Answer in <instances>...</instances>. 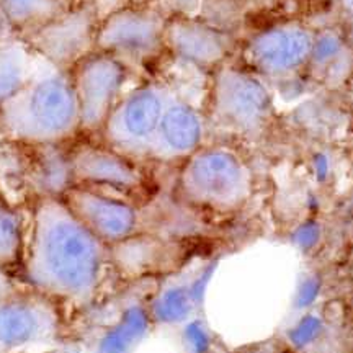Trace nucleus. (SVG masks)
<instances>
[{
  "instance_id": "f257e3e1",
  "label": "nucleus",
  "mask_w": 353,
  "mask_h": 353,
  "mask_svg": "<svg viewBox=\"0 0 353 353\" xmlns=\"http://www.w3.org/2000/svg\"><path fill=\"white\" fill-rule=\"evenodd\" d=\"M107 247L61 198H37L23 257L26 281L56 303L87 306L99 288Z\"/></svg>"
},
{
  "instance_id": "f03ea898",
  "label": "nucleus",
  "mask_w": 353,
  "mask_h": 353,
  "mask_svg": "<svg viewBox=\"0 0 353 353\" xmlns=\"http://www.w3.org/2000/svg\"><path fill=\"white\" fill-rule=\"evenodd\" d=\"M0 131L23 145L70 144L81 138V113L69 72L39 59L28 83L0 105Z\"/></svg>"
},
{
  "instance_id": "7ed1b4c3",
  "label": "nucleus",
  "mask_w": 353,
  "mask_h": 353,
  "mask_svg": "<svg viewBox=\"0 0 353 353\" xmlns=\"http://www.w3.org/2000/svg\"><path fill=\"white\" fill-rule=\"evenodd\" d=\"M249 172L242 159L226 148H200L187 157L180 190L195 205L214 210L239 206L249 193Z\"/></svg>"
},
{
  "instance_id": "20e7f679",
  "label": "nucleus",
  "mask_w": 353,
  "mask_h": 353,
  "mask_svg": "<svg viewBox=\"0 0 353 353\" xmlns=\"http://www.w3.org/2000/svg\"><path fill=\"white\" fill-rule=\"evenodd\" d=\"M169 17L156 7L126 6L100 20L97 51L120 59L128 68L144 65L165 51Z\"/></svg>"
},
{
  "instance_id": "39448f33",
  "label": "nucleus",
  "mask_w": 353,
  "mask_h": 353,
  "mask_svg": "<svg viewBox=\"0 0 353 353\" xmlns=\"http://www.w3.org/2000/svg\"><path fill=\"white\" fill-rule=\"evenodd\" d=\"M172 97L169 87L159 82L144 83L121 97L100 131L105 144L128 157L151 154Z\"/></svg>"
},
{
  "instance_id": "423d86ee",
  "label": "nucleus",
  "mask_w": 353,
  "mask_h": 353,
  "mask_svg": "<svg viewBox=\"0 0 353 353\" xmlns=\"http://www.w3.org/2000/svg\"><path fill=\"white\" fill-rule=\"evenodd\" d=\"M100 20L94 0H79L57 19L23 39L44 63L70 72L79 61L97 51Z\"/></svg>"
},
{
  "instance_id": "0eeeda50",
  "label": "nucleus",
  "mask_w": 353,
  "mask_h": 353,
  "mask_svg": "<svg viewBox=\"0 0 353 353\" xmlns=\"http://www.w3.org/2000/svg\"><path fill=\"white\" fill-rule=\"evenodd\" d=\"M130 68L101 51L90 52L69 72L81 113V134H100L110 113L121 99Z\"/></svg>"
},
{
  "instance_id": "6e6552de",
  "label": "nucleus",
  "mask_w": 353,
  "mask_h": 353,
  "mask_svg": "<svg viewBox=\"0 0 353 353\" xmlns=\"http://www.w3.org/2000/svg\"><path fill=\"white\" fill-rule=\"evenodd\" d=\"M61 330V304L46 294L17 291L0 299V353L54 342Z\"/></svg>"
},
{
  "instance_id": "1a4fd4ad",
  "label": "nucleus",
  "mask_w": 353,
  "mask_h": 353,
  "mask_svg": "<svg viewBox=\"0 0 353 353\" xmlns=\"http://www.w3.org/2000/svg\"><path fill=\"white\" fill-rule=\"evenodd\" d=\"M213 114L221 125L239 132L262 128L270 112V95L252 74L229 64H221L211 90Z\"/></svg>"
},
{
  "instance_id": "9d476101",
  "label": "nucleus",
  "mask_w": 353,
  "mask_h": 353,
  "mask_svg": "<svg viewBox=\"0 0 353 353\" xmlns=\"http://www.w3.org/2000/svg\"><path fill=\"white\" fill-rule=\"evenodd\" d=\"M61 200L88 231L107 245L128 239L138 228L134 206L107 192L72 185Z\"/></svg>"
},
{
  "instance_id": "9b49d317",
  "label": "nucleus",
  "mask_w": 353,
  "mask_h": 353,
  "mask_svg": "<svg viewBox=\"0 0 353 353\" xmlns=\"http://www.w3.org/2000/svg\"><path fill=\"white\" fill-rule=\"evenodd\" d=\"M74 185L100 190L130 192L143 185V175L125 154L107 144H95L81 138L69 144Z\"/></svg>"
},
{
  "instance_id": "f8f14e48",
  "label": "nucleus",
  "mask_w": 353,
  "mask_h": 353,
  "mask_svg": "<svg viewBox=\"0 0 353 353\" xmlns=\"http://www.w3.org/2000/svg\"><path fill=\"white\" fill-rule=\"evenodd\" d=\"M314 38L301 25H281L259 33L247 46V59L267 76H285L306 63Z\"/></svg>"
},
{
  "instance_id": "ddd939ff",
  "label": "nucleus",
  "mask_w": 353,
  "mask_h": 353,
  "mask_svg": "<svg viewBox=\"0 0 353 353\" xmlns=\"http://www.w3.org/2000/svg\"><path fill=\"white\" fill-rule=\"evenodd\" d=\"M165 50L200 68H219L229 52V37L218 26L195 17L176 15L167 20Z\"/></svg>"
},
{
  "instance_id": "4468645a",
  "label": "nucleus",
  "mask_w": 353,
  "mask_h": 353,
  "mask_svg": "<svg viewBox=\"0 0 353 353\" xmlns=\"http://www.w3.org/2000/svg\"><path fill=\"white\" fill-rule=\"evenodd\" d=\"M203 120L195 108L172 97L159 125L151 156L172 161L192 156L203 141Z\"/></svg>"
},
{
  "instance_id": "2eb2a0df",
  "label": "nucleus",
  "mask_w": 353,
  "mask_h": 353,
  "mask_svg": "<svg viewBox=\"0 0 353 353\" xmlns=\"http://www.w3.org/2000/svg\"><path fill=\"white\" fill-rule=\"evenodd\" d=\"M33 151L30 162V183L37 198H61L74 185L69 144L28 145Z\"/></svg>"
},
{
  "instance_id": "dca6fc26",
  "label": "nucleus",
  "mask_w": 353,
  "mask_h": 353,
  "mask_svg": "<svg viewBox=\"0 0 353 353\" xmlns=\"http://www.w3.org/2000/svg\"><path fill=\"white\" fill-rule=\"evenodd\" d=\"M38 65L39 57L23 38L12 32L0 38V105L28 83Z\"/></svg>"
},
{
  "instance_id": "f3484780",
  "label": "nucleus",
  "mask_w": 353,
  "mask_h": 353,
  "mask_svg": "<svg viewBox=\"0 0 353 353\" xmlns=\"http://www.w3.org/2000/svg\"><path fill=\"white\" fill-rule=\"evenodd\" d=\"M76 2L70 0H2L0 15L8 32L20 38L38 32Z\"/></svg>"
},
{
  "instance_id": "a211bd4d",
  "label": "nucleus",
  "mask_w": 353,
  "mask_h": 353,
  "mask_svg": "<svg viewBox=\"0 0 353 353\" xmlns=\"http://www.w3.org/2000/svg\"><path fill=\"white\" fill-rule=\"evenodd\" d=\"M149 316L139 304L123 311L112 329L100 337L95 353H131L148 332Z\"/></svg>"
},
{
  "instance_id": "6ab92c4d",
  "label": "nucleus",
  "mask_w": 353,
  "mask_h": 353,
  "mask_svg": "<svg viewBox=\"0 0 353 353\" xmlns=\"http://www.w3.org/2000/svg\"><path fill=\"white\" fill-rule=\"evenodd\" d=\"M25 257L23 216L0 198V270L20 265Z\"/></svg>"
},
{
  "instance_id": "aec40b11",
  "label": "nucleus",
  "mask_w": 353,
  "mask_h": 353,
  "mask_svg": "<svg viewBox=\"0 0 353 353\" xmlns=\"http://www.w3.org/2000/svg\"><path fill=\"white\" fill-rule=\"evenodd\" d=\"M195 298L192 288L187 286H174L165 290L154 303V316L159 322L164 324H179L187 321L195 307Z\"/></svg>"
},
{
  "instance_id": "412c9836",
  "label": "nucleus",
  "mask_w": 353,
  "mask_h": 353,
  "mask_svg": "<svg viewBox=\"0 0 353 353\" xmlns=\"http://www.w3.org/2000/svg\"><path fill=\"white\" fill-rule=\"evenodd\" d=\"M322 329V322L316 316H306L298 322V325L290 332V339L293 345L306 347L319 335Z\"/></svg>"
},
{
  "instance_id": "4be33fe9",
  "label": "nucleus",
  "mask_w": 353,
  "mask_h": 353,
  "mask_svg": "<svg viewBox=\"0 0 353 353\" xmlns=\"http://www.w3.org/2000/svg\"><path fill=\"white\" fill-rule=\"evenodd\" d=\"M185 343L190 353H206L210 350V337L201 322L193 321L185 327Z\"/></svg>"
},
{
  "instance_id": "5701e85b",
  "label": "nucleus",
  "mask_w": 353,
  "mask_h": 353,
  "mask_svg": "<svg viewBox=\"0 0 353 353\" xmlns=\"http://www.w3.org/2000/svg\"><path fill=\"white\" fill-rule=\"evenodd\" d=\"M319 288L321 283L319 280L316 278H309L301 286V290L298 291V296H296V306L298 307H306L309 304L314 303V299L319 294Z\"/></svg>"
},
{
  "instance_id": "b1692460",
  "label": "nucleus",
  "mask_w": 353,
  "mask_h": 353,
  "mask_svg": "<svg viewBox=\"0 0 353 353\" xmlns=\"http://www.w3.org/2000/svg\"><path fill=\"white\" fill-rule=\"evenodd\" d=\"M17 291L19 290H15V286H13L10 278H8L6 273L0 270V299L10 296V294L17 293Z\"/></svg>"
},
{
  "instance_id": "393cba45",
  "label": "nucleus",
  "mask_w": 353,
  "mask_h": 353,
  "mask_svg": "<svg viewBox=\"0 0 353 353\" xmlns=\"http://www.w3.org/2000/svg\"><path fill=\"white\" fill-rule=\"evenodd\" d=\"M316 236H317L316 228H307L301 232V236H299L298 241L303 247H311L316 242Z\"/></svg>"
},
{
  "instance_id": "a878e982",
  "label": "nucleus",
  "mask_w": 353,
  "mask_h": 353,
  "mask_svg": "<svg viewBox=\"0 0 353 353\" xmlns=\"http://www.w3.org/2000/svg\"><path fill=\"white\" fill-rule=\"evenodd\" d=\"M70 2H79V0H70Z\"/></svg>"
},
{
  "instance_id": "bb28decb",
  "label": "nucleus",
  "mask_w": 353,
  "mask_h": 353,
  "mask_svg": "<svg viewBox=\"0 0 353 353\" xmlns=\"http://www.w3.org/2000/svg\"><path fill=\"white\" fill-rule=\"evenodd\" d=\"M0 2H2V0H0Z\"/></svg>"
}]
</instances>
